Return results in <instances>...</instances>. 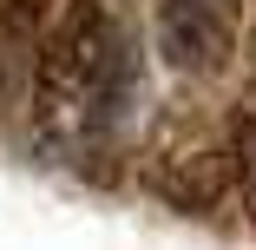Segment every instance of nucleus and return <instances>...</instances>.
I'll list each match as a JSON object with an SVG mask.
<instances>
[{"label":"nucleus","mask_w":256,"mask_h":250,"mask_svg":"<svg viewBox=\"0 0 256 250\" xmlns=\"http://www.w3.org/2000/svg\"><path fill=\"white\" fill-rule=\"evenodd\" d=\"M40 27H46V0H0V112L20 106V92L33 86Z\"/></svg>","instance_id":"nucleus-2"},{"label":"nucleus","mask_w":256,"mask_h":250,"mask_svg":"<svg viewBox=\"0 0 256 250\" xmlns=\"http://www.w3.org/2000/svg\"><path fill=\"white\" fill-rule=\"evenodd\" d=\"M236 27H243V0H158V53L204 79L236 53Z\"/></svg>","instance_id":"nucleus-1"}]
</instances>
